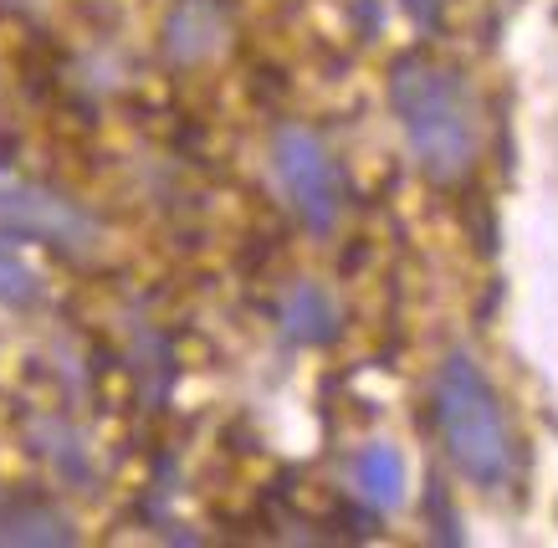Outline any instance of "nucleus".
<instances>
[{
  "label": "nucleus",
  "mask_w": 558,
  "mask_h": 548,
  "mask_svg": "<svg viewBox=\"0 0 558 548\" xmlns=\"http://www.w3.org/2000/svg\"><path fill=\"white\" fill-rule=\"evenodd\" d=\"M0 231L5 236H32L62 252H87L98 241V226L87 210L72 200L51 195L41 185H21V180H0Z\"/></svg>",
  "instance_id": "4"
},
{
  "label": "nucleus",
  "mask_w": 558,
  "mask_h": 548,
  "mask_svg": "<svg viewBox=\"0 0 558 548\" xmlns=\"http://www.w3.org/2000/svg\"><path fill=\"white\" fill-rule=\"evenodd\" d=\"M430 411H436L440 446H446V456L461 477L482 492L508 487L512 472H518V441H512L502 394L492 390L487 369L472 354L457 349V354L440 360L436 385H430Z\"/></svg>",
  "instance_id": "2"
},
{
  "label": "nucleus",
  "mask_w": 558,
  "mask_h": 548,
  "mask_svg": "<svg viewBox=\"0 0 558 548\" xmlns=\"http://www.w3.org/2000/svg\"><path fill=\"white\" fill-rule=\"evenodd\" d=\"M400 11H405L421 32H436L440 26V11H446V0H400Z\"/></svg>",
  "instance_id": "9"
},
{
  "label": "nucleus",
  "mask_w": 558,
  "mask_h": 548,
  "mask_svg": "<svg viewBox=\"0 0 558 548\" xmlns=\"http://www.w3.org/2000/svg\"><path fill=\"white\" fill-rule=\"evenodd\" d=\"M385 93L425 180L461 185L482 155V108L466 72L430 52H405L389 62Z\"/></svg>",
  "instance_id": "1"
},
{
  "label": "nucleus",
  "mask_w": 558,
  "mask_h": 548,
  "mask_svg": "<svg viewBox=\"0 0 558 548\" xmlns=\"http://www.w3.org/2000/svg\"><path fill=\"white\" fill-rule=\"evenodd\" d=\"M41 0H0V11H36Z\"/></svg>",
  "instance_id": "10"
},
{
  "label": "nucleus",
  "mask_w": 558,
  "mask_h": 548,
  "mask_svg": "<svg viewBox=\"0 0 558 548\" xmlns=\"http://www.w3.org/2000/svg\"><path fill=\"white\" fill-rule=\"evenodd\" d=\"M354 482H359V497L379 508V513H395L400 502H405V462H400V451L385 441L364 446L354 456Z\"/></svg>",
  "instance_id": "6"
},
{
  "label": "nucleus",
  "mask_w": 558,
  "mask_h": 548,
  "mask_svg": "<svg viewBox=\"0 0 558 548\" xmlns=\"http://www.w3.org/2000/svg\"><path fill=\"white\" fill-rule=\"evenodd\" d=\"M282 339L298 349H328L339 339V303L318 282H298L282 297Z\"/></svg>",
  "instance_id": "5"
},
{
  "label": "nucleus",
  "mask_w": 558,
  "mask_h": 548,
  "mask_svg": "<svg viewBox=\"0 0 558 548\" xmlns=\"http://www.w3.org/2000/svg\"><path fill=\"white\" fill-rule=\"evenodd\" d=\"M220 36H226V11H220L216 0H185L170 16V52L180 62L210 57L220 47Z\"/></svg>",
  "instance_id": "7"
},
{
  "label": "nucleus",
  "mask_w": 558,
  "mask_h": 548,
  "mask_svg": "<svg viewBox=\"0 0 558 548\" xmlns=\"http://www.w3.org/2000/svg\"><path fill=\"white\" fill-rule=\"evenodd\" d=\"M271 170H277V185L288 195V206L298 210V221L313 236L339 231L349 190H343L339 159L328 155V144L313 129H298V123L277 129V138H271Z\"/></svg>",
  "instance_id": "3"
},
{
  "label": "nucleus",
  "mask_w": 558,
  "mask_h": 548,
  "mask_svg": "<svg viewBox=\"0 0 558 548\" xmlns=\"http://www.w3.org/2000/svg\"><path fill=\"white\" fill-rule=\"evenodd\" d=\"M41 277H36V267L16 252V241L0 231V303L5 308H36L41 303Z\"/></svg>",
  "instance_id": "8"
}]
</instances>
